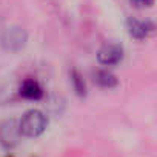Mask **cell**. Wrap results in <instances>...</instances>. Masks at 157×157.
I'll return each instance as SVG.
<instances>
[{"label": "cell", "mask_w": 157, "mask_h": 157, "mask_svg": "<svg viewBox=\"0 0 157 157\" xmlns=\"http://www.w3.org/2000/svg\"><path fill=\"white\" fill-rule=\"evenodd\" d=\"M46 125H48V120L45 114L39 109L26 111L19 122L22 136H26V137H39L46 129Z\"/></svg>", "instance_id": "obj_1"}, {"label": "cell", "mask_w": 157, "mask_h": 157, "mask_svg": "<svg viewBox=\"0 0 157 157\" xmlns=\"http://www.w3.org/2000/svg\"><path fill=\"white\" fill-rule=\"evenodd\" d=\"M28 42V34L23 28L20 26H8L3 29L2 37H0V43L5 51L10 52H19L25 48Z\"/></svg>", "instance_id": "obj_2"}, {"label": "cell", "mask_w": 157, "mask_h": 157, "mask_svg": "<svg viewBox=\"0 0 157 157\" xmlns=\"http://www.w3.org/2000/svg\"><path fill=\"white\" fill-rule=\"evenodd\" d=\"M22 139V131L19 122L14 119H6L0 122V145L5 148L16 146Z\"/></svg>", "instance_id": "obj_3"}, {"label": "cell", "mask_w": 157, "mask_h": 157, "mask_svg": "<svg viewBox=\"0 0 157 157\" xmlns=\"http://www.w3.org/2000/svg\"><path fill=\"white\" fill-rule=\"evenodd\" d=\"M123 59V48L117 43H106L97 51V60L103 66H114Z\"/></svg>", "instance_id": "obj_4"}, {"label": "cell", "mask_w": 157, "mask_h": 157, "mask_svg": "<svg viewBox=\"0 0 157 157\" xmlns=\"http://www.w3.org/2000/svg\"><path fill=\"white\" fill-rule=\"evenodd\" d=\"M126 29L136 40H145L154 33V23L149 20H139L129 17L126 20Z\"/></svg>", "instance_id": "obj_5"}, {"label": "cell", "mask_w": 157, "mask_h": 157, "mask_svg": "<svg viewBox=\"0 0 157 157\" xmlns=\"http://www.w3.org/2000/svg\"><path fill=\"white\" fill-rule=\"evenodd\" d=\"M19 93L26 100H40L43 96V88L34 78H26V80L22 82Z\"/></svg>", "instance_id": "obj_6"}, {"label": "cell", "mask_w": 157, "mask_h": 157, "mask_svg": "<svg viewBox=\"0 0 157 157\" xmlns=\"http://www.w3.org/2000/svg\"><path fill=\"white\" fill-rule=\"evenodd\" d=\"M93 80L97 86L103 88V90H111V88H116L117 86V77L108 71V69H99L94 72L93 75Z\"/></svg>", "instance_id": "obj_7"}, {"label": "cell", "mask_w": 157, "mask_h": 157, "mask_svg": "<svg viewBox=\"0 0 157 157\" xmlns=\"http://www.w3.org/2000/svg\"><path fill=\"white\" fill-rule=\"evenodd\" d=\"M71 85H72V88H74V91H75L77 96L83 97L86 94V83L83 80L82 74L78 72V71H75V69L71 72Z\"/></svg>", "instance_id": "obj_8"}, {"label": "cell", "mask_w": 157, "mask_h": 157, "mask_svg": "<svg viewBox=\"0 0 157 157\" xmlns=\"http://www.w3.org/2000/svg\"><path fill=\"white\" fill-rule=\"evenodd\" d=\"M136 8H151L154 5V0H129Z\"/></svg>", "instance_id": "obj_9"}]
</instances>
